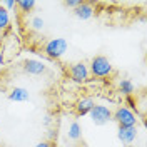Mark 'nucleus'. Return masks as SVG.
I'll return each mask as SVG.
<instances>
[{
  "instance_id": "nucleus-13",
  "label": "nucleus",
  "mask_w": 147,
  "mask_h": 147,
  "mask_svg": "<svg viewBox=\"0 0 147 147\" xmlns=\"http://www.w3.org/2000/svg\"><path fill=\"white\" fill-rule=\"evenodd\" d=\"M15 5H17L24 13H28V12H32V10L35 9L37 3H35V0H20V2H15Z\"/></svg>"
},
{
  "instance_id": "nucleus-21",
  "label": "nucleus",
  "mask_w": 147,
  "mask_h": 147,
  "mask_svg": "<svg viewBox=\"0 0 147 147\" xmlns=\"http://www.w3.org/2000/svg\"><path fill=\"white\" fill-rule=\"evenodd\" d=\"M124 147H136V146H124Z\"/></svg>"
},
{
  "instance_id": "nucleus-7",
  "label": "nucleus",
  "mask_w": 147,
  "mask_h": 147,
  "mask_svg": "<svg viewBox=\"0 0 147 147\" xmlns=\"http://www.w3.org/2000/svg\"><path fill=\"white\" fill-rule=\"evenodd\" d=\"M137 136H139L137 127H119L117 129V139L124 146H130L137 139Z\"/></svg>"
},
{
  "instance_id": "nucleus-20",
  "label": "nucleus",
  "mask_w": 147,
  "mask_h": 147,
  "mask_svg": "<svg viewBox=\"0 0 147 147\" xmlns=\"http://www.w3.org/2000/svg\"><path fill=\"white\" fill-rule=\"evenodd\" d=\"M5 64V59H3V54H0V65Z\"/></svg>"
},
{
  "instance_id": "nucleus-18",
  "label": "nucleus",
  "mask_w": 147,
  "mask_h": 147,
  "mask_svg": "<svg viewBox=\"0 0 147 147\" xmlns=\"http://www.w3.org/2000/svg\"><path fill=\"white\" fill-rule=\"evenodd\" d=\"M13 7H17V5H15V0H7V2H3V9L7 10V12H10Z\"/></svg>"
},
{
  "instance_id": "nucleus-17",
  "label": "nucleus",
  "mask_w": 147,
  "mask_h": 147,
  "mask_svg": "<svg viewBox=\"0 0 147 147\" xmlns=\"http://www.w3.org/2000/svg\"><path fill=\"white\" fill-rule=\"evenodd\" d=\"M79 3H80L79 0H67V2H64V5L67 7V9H77Z\"/></svg>"
},
{
  "instance_id": "nucleus-11",
  "label": "nucleus",
  "mask_w": 147,
  "mask_h": 147,
  "mask_svg": "<svg viewBox=\"0 0 147 147\" xmlns=\"http://www.w3.org/2000/svg\"><path fill=\"white\" fill-rule=\"evenodd\" d=\"M119 92L122 95H125V97H130L136 92V85H134V82L130 79H122L119 82Z\"/></svg>"
},
{
  "instance_id": "nucleus-5",
  "label": "nucleus",
  "mask_w": 147,
  "mask_h": 147,
  "mask_svg": "<svg viewBox=\"0 0 147 147\" xmlns=\"http://www.w3.org/2000/svg\"><path fill=\"white\" fill-rule=\"evenodd\" d=\"M69 75L75 84H84L89 80L90 72H89V65L85 62H75L69 67Z\"/></svg>"
},
{
  "instance_id": "nucleus-1",
  "label": "nucleus",
  "mask_w": 147,
  "mask_h": 147,
  "mask_svg": "<svg viewBox=\"0 0 147 147\" xmlns=\"http://www.w3.org/2000/svg\"><path fill=\"white\" fill-rule=\"evenodd\" d=\"M89 72H90L94 77H97V79H104V77L112 75L114 67H112V64H110V60L107 57H104V55H95L90 60V64H89Z\"/></svg>"
},
{
  "instance_id": "nucleus-12",
  "label": "nucleus",
  "mask_w": 147,
  "mask_h": 147,
  "mask_svg": "<svg viewBox=\"0 0 147 147\" xmlns=\"http://www.w3.org/2000/svg\"><path fill=\"white\" fill-rule=\"evenodd\" d=\"M67 137L70 139V140H79V139L82 137V127H80L79 122H72V124L69 125Z\"/></svg>"
},
{
  "instance_id": "nucleus-16",
  "label": "nucleus",
  "mask_w": 147,
  "mask_h": 147,
  "mask_svg": "<svg viewBox=\"0 0 147 147\" xmlns=\"http://www.w3.org/2000/svg\"><path fill=\"white\" fill-rule=\"evenodd\" d=\"M125 104H127L125 107L130 109L132 112H134V110H137V104H136V100H134V97H132V95H130V97H125Z\"/></svg>"
},
{
  "instance_id": "nucleus-10",
  "label": "nucleus",
  "mask_w": 147,
  "mask_h": 147,
  "mask_svg": "<svg viewBox=\"0 0 147 147\" xmlns=\"http://www.w3.org/2000/svg\"><path fill=\"white\" fill-rule=\"evenodd\" d=\"M9 99L12 102H27L30 99V94H28L27 89L24 87H13L12 92L9 94Z\"/></svg>"
},
{
  "instance_id": "nucleus-4",
  "label": "nucleus",
  "mask_w": 147,
  "mask_h": 147,
  "mask_svg": "<svg viewBox=\"0 0 147 147\" xmlns=\"http://www.w3.org/2000/svg\"><path fill=\"white\" fill-rule=\"evenodd\" d=\"M92 122L95 125H105L107 122L112 120V110L107 107V105H102V104H95L92 110L89 112Z\"/></svg>"
},
{
  "instance_id": "nucleus-9",
  "label": "nucleus",
  "mask_w": 147,
  "mask_h": 147,
  "mask_svg": "<svg viewBox=\"0 0 147 147\" xmlns=\"http://www.w3.org/2000/svg\"><path fill=\"white\" fill-rule=\"evenodd\" d=\"M94 105H95V100L92 97H82L75 104V110H77L79 115H89V112L92 110Z\"/></svg>"
},
{
  "instance_id": "nucleus-6",
  "label": "nucleus",
  "mask_w": 147,
  "mask_h": 147,
  "mask_svg": "<svg viewBox=\"0 0 147 147\" xmlns=\"http://www.w3.org/2000/svg\"><path fill=\"white\" fill-rule=\"evenodd\" d=\"M24 70L28 75H42L47 72V65L44 60H38V59H27L24 62Z\"/></svg>"
},
{
  "instance_id": "nucleus-2",
  "label": "nucleus",
  "mask_w": 147,
  "mask_h": 147,
  "mask_svg": "<svg viewBox=\"0 0 147 147\" xmlns=\"http://www.w3.org/2000/svg\"><path fill=\"white\" fill-rule=\"evenodd\" d=\"M112 120H115L119 127H137L139 122L136 112L127 109L125 105H120L115 109V112H112Z\"/></svg>"
},
{
  "instance_id": "nucleus-3",
  "label": "nucleus",
  "mask_w": 147,
  "mask_h": 147,
  "mask_svg": "<svg viewBox=\"0 0 147 147\" xmlns=\"http://www.w3.org/2000/svg\"><path fill=\"white\" fill-rule=\"evenodd\" d=\"M67 49H69L67 40L57 37V38H50L45 45H44V52H45V55L49 57V59L57 60V59L64 57V54L67 52Z\"/></svg>"
},
{
  "instance_id": "nucleus-8",
  "label": "nucleus",
  "mask_w": 147,
  "mask_h": 147,
  "mask_svg": "<svg viewBox=\"0 0 147 147\" xmlns=\"http://www.w3.org/2000/svg\"><path fill=\"white\" fill-rule=\"evenodd\" d=\"M94 7H92V3L89 2H80L79 5H77V9H74V15L79 18V20H90L94 17Z\"/></svg>"
},
{
  "instance_id": "nucleus-15",
  "label": "nucleus",
  "mask_w": 147,
  "mask_h": 147,
  "mask_svg": "<svg viewBox=\"0 0 147 147\" xmlns=\"http://www.w3.org/2000/svg\"><path fill=\"white\" fill-rule=\"evenodd\" d=\"M30 27H32V30L40 32L42 28L45 27V20H44L42 17H32V20H30Z\"/></svg>"
},
{
  "instance_id": "nucleus-19",
  "label": "nucleus",
  "mask_w": 147,
  "mask_h": 147,
  "mask_svg": "<svg viewBox=\"0 0 147 147\" xmlns=\"http://www.w3.org/2000/svg\"><path fill=\"white\" fill-rule=\"evenodd\" d=\"M35 147H55V144L52 140H42V142H38Z\"/></svg>"
},
{
  "instance_id": "nucleus-14",
  "label": "nucleus",
  "mask_w": 147,
  "mask_h": 147,
  "mask_svg": "<svg viewBox=\"0 0 147 147\" xmlns=\"http://www.w3.org/2000/svg\"><path fill=\"white\" fill-rule=\"evenodd\" d=\"M10 25V13L0 5V30H5Z\"/></svg>"
}]
</instances>
